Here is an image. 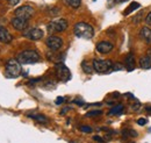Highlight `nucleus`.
Masks as SVG:
<instances>
[{"instance_id": "a878e982", "label": "nucleus", "mask_w": 151, "mask_h": 143, "mask_svg": "<svg viewBox=\"0 0 151 143\" xmlns=\"http://www.w3.org/2000/svg\"><path fill=\"white\" fill-rule=\"evenodd\" d=\"M63 101H64V98H62V97H58L56 99V104L57 105H60V104H63Z\"/></svg>"}, {"instance_id": "39448f33", "label": "nucleus", "mask_w": 151, "mask_h": 143, "mask_svg": "<svg viewBox=\"0 0 151 143\" xmlns=\"http://www.w3.org/2000/svg\"><path fill=\"white\" fill-rule=\"evenodd\" d=\"M47 28H48V32L50 34L62 33L68 28V21L65 19H55L48 23Z\"/></svg>"}, {"instance_id": "1a4fd4ad", "label": "nucleus", "mask_w": 151, "mask_h": 143, "mask_svg": "<svg viewBox=\"0 0 151 143\" xmlns=\"http://www.w3.org/2000/svg\"><path fill=\"white\" fill-rule=\"evenodd\" d=\"M43 35H44V33H43V30L40 29V28H32V29H29L28 32L24 33V36H26V37H28L29 40H33V41H38V40H41V38L43 37Z\"/></svg>"}, {"instance_id": "9b49d317", "label": "nucleus", "mask_w": 151, "mask_h": 143, "mask_svg": "<svg viewBox=\"0 0 151 143\" xmlns=\"http://www.w3.org/2000/svg\"><path fill=\"white\" fill-rule=\"evenodd\" d=\"M12 26L15 28V29H18V30H24L27 27H28V20H24V19L22 18H18V17H15V18L12 19Z\"/></svg>"}, {"instance_id": "f8f14e48", "label": "nucleus", "mask_w": 151, "mask_h": 143, "mask_svg": "<svg viewBox=\"0 0 151 143\" xmlns=\"http://www.w3.org/2000/svg\"><path fill=\"white\" fill-rule=\"evenodd\" d=\"M139 37L148 44H151V29L149 27H143L139 30Z\"/></svg>"}, {"instance_id": "a211bd4d", "label": "nucleus", "mask_w": 151, "mask_h": 143, "mask_svg": "<svg viewBox=\"0 0 151 143\" xmlns=\"http://www.w3.org/2000/svg\"><path fill=\"white\" fill-rule=\"evenodd\" d=\"M81 69H83V71L85 72V73H87V74H91V73L93 72V70H94V69H93V65H90V64H88L87 62H85V61L81 63Z\"/></svg>"}, {"instance_id": "ddd939ff", "label": "nucleus", "mask_w": 151, "mask_h": 143, "mask_svg": "<svg viewBox=\"0 0 151 143\" xmlns=\"http://www.w3.org/2000/svg\"><path fill=\"white\" fill-rule=\"evenodd\" d=\"M13 40V36L9 34V32L4 28V27H0V42H4V43H11Z\"/></svg>"}, {"instance_id": "cd10ccee", "label": "nucleus", "mask_w": 151, "mask_h": 143, "mask_svg": "<svg viewBox=\"0 0 151 143\" xmlns=\"http://www.w3.org/2000/svg\"><path fill=\"white\" fill-rule=\"evenodd\" d=\"M93 140H94V141H96V142L104 143V140H102L100 136H94V137H93Z\"/></svg>"}, {"instance_id": "f03ea898", "label": "nucleus", "mask_w": 151, "mask_h": 143, "mask_svg": "<svg viewBox=\"0 0 151 143\" xmlns=\"http://www.w3.org/2000/svg\"><path fill=\"white\" fill-rule=\"evenodd\" d=\"M21 73V63L15 58H11L6 62L5 74L7 78H17Z\"/></svg>"}, {"instance_id": "bb28decb", "label": "nucleus", "mask_w": 151, "mask_h": 143, "mask_svg": "<svg viewBox=\"0 0 151 143\" xmlns=\"http://www.w3.org/2000/svg\"><path fill=\"white\" fill-rule=\"evenodd\" d=\"M20 0H8V2H9V5H12V6H15L17 4H19Z\"/></svg>"}, {"instance_id": "c85d7f7f", "label": "nucleus", "mask_w": 151, "mask_h": 143, "mask_svg": "<svg viewBox=\"0 0 151 143\" xmlns=\"http://www.w3.org/2000/svg\"><path fill=\"white\" fill-rule=\"evenodd\" d=\"M145 110H148L149 113H151V107H145Z\"/></svg>"}, {"instance_id": "393cba45", "label": "nucleus", "mask_w": 151, "mask_h": 143, "mask_svg": "<svg viewBox=\"0 0 151 143\" xmlns=\"http://www.w3.org/2000/svg\"><path fill=\"white\" fill-rule=\"evenodd\" d=\"M145 22H147V25H149V26H151V12L145 17Z\"/></svg>"}, {"instance_id": "0eeeda50", "label": "nucleus", "mask_w": 151, "mask_h": 143, "mask_svg": "<svg viewBox=\"0 0 151 143\" xmlns=\"http://www.w3.org/2000/svg\"><path fill=\"white\" fill-rule=\"evenodd\" d=\"M45 43H47V47L52 51H58L63 47V40L56 35H50L47 38Z\"/></svg>"}, {"instance_id": "7ed1b4c3", "label": "nucleus", "mask_w": 151, "mask_h": 143, "mask_svg": "<svg viewBox=\"0 0 151 143\" xmlns=\"http://www.w3.org/2000/svg\"><path fill=\"white\" fill-rule=\"evenodd\" d=\"M17 59L21 64H34V63H37L41 58L35 50H24L18 55Z\"/></svg>"}, {"instance_id": "f3484780", "label": "nucleus", "mask_w": 151, "mask_h": 143, "mask_svg": "<svg viewBox=\"0 0 151 143\" xmlns=\"http://www.w3.org/2000/svg\"><path fill=\"white\" fill-rule=\"evenodd\" d=\"M139 7H141V5H139L138 2H136V1H132V4L128 6V8L124 11V13H123V14H124V15H128V14H130L132 12H134L136 8H139Z\"/></svg>"}, {"instance_id": "2eb2a0df", "label": "nucleus", "mask_w": 151, "mask_h": 143, "mask_svg": "<svg viewBox=\"0 0 151 143\" xmlns=\"http://www.w3.org/2000/svg\"><path fill=\"white\" fill-rule=\"evenodd\" d=\"M135 68V58H134V55L129 54L126 57V69L128 71H132Z\"/></svg>"}, {"instance_id": "412c9836", "label": "nucleus", "mask_w": 151, "mask_h": 143, "mask_svg": "<svg viewBox=\"0 0 151 143\" xmlns=\"http://www.w3.org/2000/svg\"><path fill=\"white\" fill-rule=\"evenodd\" d=\"M80 130L84 131V133H91L92 131V128L88 127V126H80Z\"/></svg>"}, {"instance_id": "f257e3e1", "label": "nucleus", "mask_w": 151, "mask_h": 143, "mask_svg": "<svg viewBox=\"0 0 151 143\" xmlns=\"http://www.w3.org/2000/svg\"><path fill=\"white\" fill-rule=\"evenodd\" d=\"M75 35L79 38H84V40H90L94 35V29L91 25L86 23V22H78L75 25L73 28Z\"/></svg>"}, {"instance_id": "dca6fc26", "label": "nucleus", "mask_w": 151, "mask_h": 143, "mask_svg": "<svg viewBox=\"0 0 151 143\" xmlns=\"http://www.w3.org/2000/svg\"><path fill=\"white\" fill-rule=\"evenodd\" d=\"M28 116L34 119V120H36L37 122H41V124H47L48 122V118L42 115V114H29Z\"/></svg>"}, {"instance_id": "423d86ee", "label": "nucleus", "mask_w": 151, "mask_h": 143, "mask_svg": "<svg viewBox=\"0 0 151 143\" xmlns=\"http://www.w3.org/2000/svg\"><path fill=\"white\" fill-rule=\"evenodd\" d=\"M55 70H56V74L59 80H62V82H64V83L68 82V80H70V78H71V72H70V70H69L64 64H62V63L56 64V65H55Z\"/></svg>"}, {"instance_id": "20e7f679", "label": "nucleus", "mask_w": 151, "mask_h": 143, "mask_svg": "<svg viewBox=\"0 0 151 143\" xmlns=\"http://www.w3.org/2000/svg\"><path fill=\"white\" fill-rule=\"evenodd\" d=\"M93 69L98 73H107L113 70V62L111 59H94L93 63Z\"/></svg>"}, {"instance_id": "9d476101", "label": "nucleus", "mask_w": 151, "mask_h": 143, "mask_svg": "<svg viewBox=\"0 0 151 143\" xmlns=\"http://www.w3.org/2000/svg\"><path fill=\"white\" fill-rule=\"evenodd\" d=\"M112 50H113V44L111 42L102 41V42H99L96 44V51L100 54H108Z\"/></svg>"}, {"instance_id": "aec40b11", "label": "nucleus", "mask_w": 151, "mask_h": 143, "mask_svg": "<svg viewBox=\"0 0 151 143\" xmlns=\"http://www.w3.org/2000/svg\"><path fill=\"white\" fill-rule=\"evenodd\" d=\"M65 2L72 8H78L81 4V0H65Z\"/></svg>"}, {"instance_id": "5701e85b", "label": "nucleus", "mask_w": 151, "mask_h": 143, "mask_svg": "<svg viewBox=\"0 0 151 143\" xmlns=\"http://www.w3.org/2000/svg\"><path fill=\"white\" fill-rule=\"evenodd\" d=\"M123 69H124V66H122L121 63H116V64H114V66H113V70H115V71H117V70H123Z\"/></svg>"}, {"instance_id": "c756f323", "label": "nucleus", "mask_w": 151, "mask_h": 143, "mask_svg": "<svg viewBox=\"0 0 151 143\" xmlns=\"http://www.w3.org/2000/svg\"><path fill=\"white\" fill-rule=\"evenodd\" d=\"M116 2H124V1H127V0H115Z\"/></svg>"}, {"instance_id": "4468645a", "label": "nucleus", "mask_w": 151, "mask_h": 143, "mask_svg": "<svg viewBox=\"0 0 151 143\" xmlns=\"http://www.w3.org/2000/svg\"><path fill=\"white\" fill-rule=\"evenodd\" d=\"M139 65L142 69H151V55L143 56L139 59Z\"/></svg>"}, {"instance_id": "6ab92c4d", "label": "nucleus", "mask_w": 151, "mask_h": 143, "mask_svg": "<svg viewBox=\"0 0 151 143\" xmlns=\"http://www.w3.org/2000/svg\"><path fill=\"white\" fill-rule=\"evenodd\" d=\"M123 110H124L123 105H116L115 107H113L112 109H111L109 114H111V115H119V114H121Z\"/></svg>"}, {"instance_id": "6e6552de", "label": "nucleus", "mask_w": 151, "mask_h": 143, "mask_svg": "<svg viewBox=\"0 0 151 143\" xmlns=\"http://www.w3.org/2000/svg\"><path fill=\"white\" fill-rule=\"evenodd\" d=\"M33 15H34V8L32 6L24 5V6H21V7L15 9V17H18V18L29 20Z\"/></svg>"}, {"instance_id": "b1692460", "label": "nucleus", "mask_w": 151, "mask_h": 143, "mask_svg": "<svg viewBox=\"0 0 151 143\" xmlns=\"http://www.w3.org/2000/svg\"><path fill=\"white\" fill-rule=\"evenodd\" d=\"M147 122H148V120H147V119H144V118H141V119H138V120H137V124H138L139 126L147 125Z\"/></svg>"}, {"instance_id": "4be33fe9", "label": "nucleus", "mask_w": 151, "mask_h": 143, "mask_svg": "<svg viewBox=\"0 0 151 143\" xmlns=\"http://www.w3.org/2000/svg\"><path fill=\"white\" fill-rule=\"evenodd\" d=\"M100 114H101V110H92V112H88L86 116H94V115H100Z\"/></svg>"}]
</instances>
